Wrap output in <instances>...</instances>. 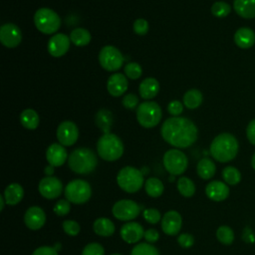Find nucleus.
I'll return each instance as SVG.
<instances>
[{
    "label": "nucleus",
    "mask_w": 255,
    "mask_h": 255,
    "mask_svg": "<svg viewBox=\"0 0 255 255\" xmlns=\"http://www.w3.org/2000/svg\"><path fill=\"white\" fill-rule=\"evenodd\" d=\"M162 138L170 145L186 148L193 144L198 135L196 126L188 119L171 117L164 121L160 128Z\"/></svg>",
    "instance_id": "1"
},
{
    "label": "nucleus",
    "mask_w": 255,
    "mask_h": 255,
    "mask_svg": "<svg viewBox=\"0 0 255 255\" xmlns=\"http://www.w3.org/2000/svg\"><path fill=\"white\" fill-rule=\"evenodd\" d=\"M239 148L236 137L229 132H222L214 137L210 144L212 157L219 162H228L235 158Z\"/></svg>",
    "instance_id": "2"
},
{
    "label": "nucleus",
    "mask_w": 255,
    "mask_h": 255,
    "mask_svg": "<svg viewBox=\"0 0 255 255\" xmlns=\"http://www.w3.org/2000/svg\"><path fill=\"white\" fill-rule=\"evenodd\" d=\"M98 164L95 152L88 147L74 149L68 157V165L72 171L78 174H88L92 172Z\"/></svg>",
    "instance_id": "3"
},
{
    "label": "nucleus",
    "mask_w": 255,
    "mask_h": 255,
    "mask_svg": "<svg viewBox=\"0 0 255 255\" xmlns=\"http://www.w3.org/2000/svg\"><path fill=\"white\" fill-rule=\"evenodd\" d=\"M97 151L101 158L107 161H115L124 153L122 139L114 133H104L97 142Z\"/></svg>",
    "instance_id": "4"
},
{
    "label": "nucleus",
    "mask_w": 255,
    "mask_h": 255,
    "mask_svg": "<svg viewBox=\"0 0 255 255\" xmlns=\"http://www.w3.org/2000/svg\"><path fill=\"white\" fill-rule=\"evenodd\" d=\"M117 182L124 191L134 193L143 185V173L133 166H125L118 172Z\"/></svg>",
    "instance_id": "5"
},
{
    "label": "nucleus",
    "mask_w": 255,
    "mask_h": 255,
    "mask_svg": "<svg viewBox=\"0 0 255 255\" xmlns=\"http://www.w3.org/2000/svg\"><path fill=\"white\" fill-rule=\"evenodd\" d=\"M34 23L36 28L43 34H54L61 27V18L52 9L40 8L35 12Z\"/></svg>",
    "instance_id": "6"
},
{
    "label": "nucleus",
    "mask_w": 255,
    "mask_h": 255,
    "mask_svg": "<svg viewBox=\"0 0 255 255\" xmlns=\"http://www.w3.org/2000/svg\"><path fill=\"white\" fill-rule=\"evenodd\" d=\"M136 120L138 124L145 128L157 126L161 120V109L159 105L152 101L139 104L136 108Z\"/></svg>",
    "instance_id": "7"
},
{
    "label": "nucleus",
    "mask_w": 255,
    "mask_h": 255,
    "mask_svg": "<svg viewBox=\"0 0 255 255\" xmlns=\"http://www.w3.org/2000/svg\"><path fill=\"white\" fill-rule=\"evenodd\" d=\"M64 194L67 200L74 204H83L87 202L92 195L90 183L84 179H74L67 183Z\"/></svg>",
    "instance_id": "8"
},
{
    "label": "nucleus",
    "mask_w": 255,
    "mask_h": 255,
    "mask_svg": "<svg viewBox=\"0 0 255 255\" xmlns=\"http://www.w3.org/2000/svg\"><path fill=\"white\" fill-rule=\"evenodd\" d=\"M163 166L171 175L182 174L188 165V159L185 153L177 148L168 149L163 155Z\"/></svg>",
    "instance_id": "9"
},
{
    "label": "nucleus",
    "mask_w": 255,
    "mask_h": 255,
    "mask_svg": "<svg viewBox=\"0 0 255 255\" xmlns=\"http://www.w3.org/2000/svg\"><path fill=\"white\" fill-rule=\"evenodd\" d=\"M124 56L121 51L111 45L105 46L99 53V62L105 70L109 72L118 71L124 64Z\"/></svg>",
    "instance_id": "10"
},
{
    "label": "nucleus",
    "mask_w": 255,
    "mask_h": 255,
    "mask_svg": "<svg viewBox=\"0 0 255 255\" xmlns=\"http://www.w3.org/2000/svg\"><path fill=\"white\" fill-rule=\"evenodd\" d=\"M140 207L135 201L130 199H121L117 201L113 208V215L121 221H128L136 218L140 213Z\"/></svg>",
    "instance_id": "11"
},
{
    "label": "nucleus",
    "mask_w": 255,
    "mask_h": 255,
    "mask_svg": "<svg viewBox=\"0 0 255 255\" xmlns=\"http://www.w3.org/2000/svg\"><path fill=\"white\" fill-rule=\"evenodd\" d=\"M38 190L44 198L52 200L59 197L62 194L63 183L58 177L45 176L40 180Z\"/></svg>",
    "instance_id": "12"
},
{
    "label": "nucleus",
    "mask_w": 255,
    "mask_h": 255,
    "mask_svg": "<svg viewBox=\"0 0 255 255\" xmlns=\"http://www.w3.org/2000/svg\"><path fill=\"white\" fill-rule=\"evenodd\" d=\"M57 138L64 146L73 145L79 137V128L77 125L71 121L62 122L57 128Z\"/></svg>",
    "instance_id": "13"
},
{
    "label": "nucleus",
    "mask_w": 255,
    "mask_h": 255,
    "mask_svg": "<svg viewBox=\"0 0 255 255\" xmlns=\"http://www.w3.org/2000/svg\"><path fill=\"white\" fill-rule=\"evenodd\" d=\"M0 41L7 48H15L22 41V32L20 28L13 24L7 23L0 28Z\"/></svg>",
    "instance_id": "14"
},
{
    "label": "nucleus",
    "mask_w": 255,
    "mask_h": 255,
    "mask_svg": "<svg viewBox=\"0 0 255 255\" xmlns=\"http://www.w3.org/2000/svg\"><path fill=\"white\" fill-rule=\"evenodd\" d=\"M70 37H68L66 34L58 33L49 39L47 49L51 56L56 58L62 57L68 52L70 48Z\"/></svg>",
    "instance_id": "15"
},
{
    "label": "nucleus",
    "mask_w": 255,
    "mask_h": 255,
    "mask_svg": "<svg viewBox=\"0 0 255 255\" xmlns=\"http://www.w3.org/2000/svg\"><path fill=\"white\" fill-rule=\"evenodd\" d=\"M46 222L45 211L37 205L30 206L24 214V223L31 230H39Z\"/></svg>",
    "instance_id": "16"
},
{
    "label": "nucleus",
    "mask_w": 255,
    "mask_h": 255,
    "mask_svg": "<svg viewBox=\"0 0 255 255\" xmlns=\"http://www.w3.org/2000/svg\"><path fill=\"white\" fill-rule=\"evenodd\" d=\"M182 226V217L175 210H169L164 213L161 218L162 231L170 236L176 235Z\"/></svg>",
    "instance_id": "17"
},
{
    "label": "nucleus",
    "mask_w": 255,
    "mask_h": 255,
    "mask_svg": "<svg viewBox=\"0 0 255 255\" xmlns=\"http://www.w3.org/2000/svg\"><path fill=\"white\" fill-rule=\"evenodd\" d=\"M120 234L125 242L133 244L138 242L143 237L144 230L143 227L137 222H128L121 227Z\"/></svg>",
    "instance_id": "18"
},
{
    "label": "nucleus",
    "mask_w": 255,
    "mask_h": 255,
    "mask_svg": "<svg viewBox=\"0 0 255 255\" xmlns=\"http://www.w3.org/2000/svg\"><path fill=\"white\" fill-rule=\"evenodd\" d=\"M68 157L67 150L61 143H52L46 150V159L48 163L55 167L63 165Z\"/></svg>",
    "instance_id": "19"
},
{
    "label": "nucleus",
    "mask_w": 255,
    "mask_h": 255,
    "mask_svg": "<svg viewBox=\"0 0 255 255\" xmlns=\"http://www.w3.org/2000/svg\"><path fill=\"white\" fill-rule=\"evenodd\" d=\"M205 193L213 201H223L229 195V187L222 181L213 180L206 185Z\"/></svg>",
    "instance_id": "20"
},
{
    "label": "nucleus",
    "mask_w": 255,
    "mask_h": 255,
    "mask_svg": "<svg viewBox=\"0 0 255 255\" xmlns=\"http://www.w3.org/2000/svg\"><path fill=\"white\" fill-rule=\"evenodd\" d=\"M128 79L121 73L112 75L107 83V89L110 95L113 97H120L128 90Z\"/></svg>",
    "instance_id": "21"
},
{
    "label": "nucleus",
    "mask_w": 255,
    "mask_h": 255,
    "mask_svg": "<svg viewBox=\"0 0 255 255\" xmlns=\"http://www.w3.org/2000/svg\"><path fill=\"white\" fill-rule=\"evenodd\" d=\"M234 42L241 49H249L255 44V33L248 27H241L234 34Z\"/></svg>",
    "instance_id": "22"
},
{
    "label": "nucleus",
    "mask_w": 255,
    "mask_h": 255,
    "mask_svg": "<svg viewBox=\"0 0 255 255\" xmlns=\"http://www.w3.org/2000/svg\"><path fill=\"white\" fill-rule=\"evenodd\" d=\"M139 95L144 100L153 99L159 92V83L154 78L144 79L138 87Z\"/></svg>",
    "instance_id": "23"
},
{
    "label": "nucleus",
    "mask_w": 255,
    "mask_h": 255,
    "mask_svg": "<svg viewBox=\"0 0 255 255\" xmlns=\"http://www.w3.org/2000/svg\"><path fill=\"white\" fill-rule=\"evenodd\" d=\"M3 196L6 204L16 205L22 200L24 196V189L19 183H10L6 186Z\"/></svg>",
    "instance_id": "24"
},
{
    "label": "nucleus",
    "mask_w": 255,
    "mask_h": 255,
    "mask_svg": "<svg viewBox=\"0 0 255 255\" xmlns=\"http://www.w3.org/2000/svg\"><path fill=\"white\" fill-rule=\"evenodd\" d=\"M233 8L244 19L255 18V0H234Z\"/></svg>",
    "instance_id": "25"
},
{
    "label": "nucleus",
    "mask_w": 255,
    "mask_h": 255,
    "mask_svg": "<svg viewBox=\"0 0 255 255\" xmlns=\"http://www.w3.org/2000/svg\"><path fill=\"white\" fill-rule=\"evenodd\" d=\"M93 229L96 234L103 237H109L114 234L116 227L114 222L109 218L100 217L94 221Z\"/></svg>",
    "instance_id": "26"
},
{
    "label": "nucleus",
    "mask_w": 255,
    "mask_h": 255,
    "mask_svg": "<svg viewBox=\"0 0 255 255\" xmlns=\"http://www.w3.org/2000/svg\"><path fill=\"white\" fill-rule=\"evenodd\" d=\"M196 171L200 178L210 179L215 174L216 166L211 159L204 157L198 161L196 166Z\"/></svg>",
    "instance_id": "27"
},
{
    "label": "nucleus",
    "mask_w": 255,
    "mask_h": 255,
    "mask_svg": "<svg viewBox=\"0 0 255 255\" xmlns=\"http://www.w3.org/2000/svg\"><path fill=\"white\" fill-rule=\"evenodd\" d=\"M20 123L27 129H35L39 126L40 118L36 111L26 109L20 115Z\"/></svg>",
    "instance_id": "28"
},
{
    "label": "nucleus",
    "mask_w": 255,
    "mask_h": 255,
    "mask_svg": "<svg viewBox=\"0 0 255 255\" xmlns=\"http://www.w3.org/2000/svg\"><path fill=\"white\" fill-rule=\"evenodd\" d=\"M96 125L98 128L104 132V133H109L110 129L113 125V115L110 111L106 109L100 110L95 118Z\"/></svg>",
    "instance_id": "29"
},
{
    "label": "nucleus",
    "mask_w": 255,
    "mask_h": 255,
    "mask_svg": "<svg viewBox=\"0 0 255 255\" xmlns=\"http://www.w3.org/2000/svg\"><path fill=\"white\" fill-rule=\"evenodd\" d=\"M91 38L90 32L85 28H75L70 34L71 42L78 47L87 46L90 43Z\"/></svg>",
    "instance_id": "30"
},
{
    "label": "nucleus",
    "mask_w": 255,
    "mask_h": 255,
    "mask_svg": "<svg viewBox=\"0 0 255 255\" xmlns=\"http://www.w3.org/2000/svg\"><path fill=\"white\" fill-rule=\"evenodd\" d=\"M202 94L200 91L196 89H191L185 92L183 95V105L190 110H194L198 108L202 103Z\"/></svg>",
    "instance_id": "31"
},
{
    "label": "nucleus",
    "mask_w": 255,
    "mask_h": 255,
    "mask_svg": "<svg viewBox=\"0 0 255 255\" xmlns=\"http://www.w3.org/2000/svg\"><path fill=\"white\" fill-rule=\"evenodd\" d=\"M144 190L150 197H158L164 190L163 183L157 177H149L144 182Z\"/></svg>",
    "instance_id": "32"
},
{
    "label": "nucleus",
    "mask_w": 255,
    "mask_h": 255,
    "mask_svg": "<svg viewBox=\"0 0 255 255\" xmlns=\"http://www.w3.org/2000/svg\"><path fill=\"white\" fill-rule=\"evenodd\" d=\"M176 186L179 193L184 197H191L195 193L194 182L186 176L179 177L177 180Z\"/></svg>",
    "instance_id": "33"
},
{
    "label": "nucleus",
    "mask_w": 255,
    "mask_h": 255,
    "mask_svg": "<svg viewBox=\"0 0 255 255\" xmlns=\"http://www.w3.org/2000/svg\"><path fill=\"white\" fill-rule=\"evenodd\" d=\"M222 177L227 184L236 185L241 180V173L234 166H226L222 170Z\"/></svg>",
    "instance_id": "34"
},
{
    "label": "nucleus",
    "mask_w": 255,
    "mask_h": 255,
    "mask_svg": "<svg viewBox=\"0 0 255 255\" xmlns=\"http://www.w3.org/2000/svg\"><path fill=\"white\" fill-rule=\"evenodd\" d=\"M216 238L220 243L230 245L234 241V232L229 226L222 225L216 230Z\"/></svg>",
    "instance_id": "35"
},
{
    "label": "nucleus",
    "mask_w": 255,
    "mask_h": 255,
    "mask_svg": "<svg viewBox=\"0 0 255 255\" xmlns=\"http://www.w3.org/2000/svg\"><path fill=\"white\" fill-rule=\"evenodd\" d=\"M130 255H159L158 250L147 242L138 243L135 245L130 252Z\"/></svg>",
    "instance_id": "36"
},
{
    "label": "nucleus",
    "mask_w": 255,
    "mask_h": 255,
    "mask_svg": "<svg viewBox=\"0 0 255 255\" xmlns=\"http://www.w3.org/2000/svg\"><path fill=\"white\" fill-rule=\"evenodd\" d=\"M230 12H231L230 5L224 1H217L213 3V5L211 6V13L218 18L226 17L227 15H229Z\"/></svg>",
    "instance_id": "37"
},
{
    "label": "nucleus",
    "mask_w": 255,
    "mask_h": 255,
    "mask_svg": "<svg viewBox=\"0 0 255 255\" xmlns=\"http://www.w3.org/2000/svg\"><path fill=\"white\" fill-rule=\"evenodd\" d=\"M125 74L128 79L136 80V79L140 78V76L142 74V69L139 64L131 62V63H128L126 65Z\"/></svg>",
    "instance_id": "38"
},
{
    "label": "nucleus",
    "mask_w": 255,
    "mask_h": 255,
    "mask_svg": "<svg viewBox=\"0 0 255 255\" xmlns=\"http://www.w3.org/2000/svg\"><path fill=\"white\" fill-rule=\"evenodd\" d=\"M82 255H105V249L100 243L92 242L84 247Z\"/></svg>",
    "instance_id": "39"
},
{
    "label": "nucleus",
    "mask_w": 255,
    "mask_h": 255,
    "mask_svg": "<svg viewBox=\"0 0 255 255\" xmlns=\"http://www.w3.org/2000/svg\"><path fill=\"white\" fill-rule=\"evenodd\" d=\"M142 216L144 220L150 224H156L159 222L161 218V214L159 210L156 208H146L142 212Z\"/></svg>",
    "instance_id": "40"
},
{
    "label": "nucleus",
    "mask_w": 255,
    "mask_h": 255,
    "mask_svg": "<svg viewBox=\"0 0 255 255\" xmlns=\"http://www.w3.org/2000/svg\"><path fill=\"white\" fill-rule=\"evenodd\" d=\"M71 202L67 199H60L56 202V204L54 205V212L58 215V216H65L67 215L70 210H71Z\"/></svg>",
    "instance_id": "41"
},
{
    "label": "nucleus",
    "mask_w": 255,
    "mask_h": 255,
    "mask_svg": "<svg viewBox=\"0 0 255 255\" xmlns=\"http://www.w3.org/2000/svg\"><path fill=\"white\" fill-rule=\"evenodd\" d=\"M62 227H63L65 233L70 236L78 235L81 230L80 224L75 220H65L62 224Z\"/></svg>",
    "instance_id": "42"
},
{
    "label": "nucleus",
    "mask_w": 255,
    "mask_h": 255,
    "mask_svg": "<svg viewBox=\"0 0 255 255\" xmlns=\"http://www.w3.org/2000/svg\"><path fill=\"white\" fill-rule=\"evenodd\" d=\"M133 32L139 36H143L148 31V22L145 19L138 18L133 22Z\"/></svg>",
    "instance_id": "43"
},
{
    "label": "nucleus",
    "mask_w": 255,
    "mask_h": 255,
    "mask_svg": "<svg viewBox=\"0 0 255 255\" xmlns=\"http://www.w3.org/2000/svg\"><path fill=\"white\" fill-rule=\"evenodd\" d=\"M167 112L173 117L180 116L183 112V104L177 100H173L167 105Z\"/></svg>",
    "instance_id": "44"
},
{
    "label": "nucleus",
    "mask_w": 255,
    "mask_h": 255,
    "mask_svg": "<svg viewBox=\"0 0 255 255\" xmlns=\"http://www.w3.org/2000/svg\"><path fill=\"white\" fill-rule=\"evenodd\" d=\"M122 104L126 109L132 110V109L136 108V106L138 104V99L134 94H128L122 100Z\"/></svg>",
    "instance_id": "45"
},
{
    "label": "nucleus",
    "mask_w": 255,
    "mask_h": 255,
    "mask_svg": "<svg viewBox=\"0 0 255 255\" xmlns=\"http://www.w3.org/2000/svg\"><path fill=\"white\" fill-rule=\"evenodd\" d=\"M177 242L182 248H190L194 243V237L189 233H182L178 236Z\"/></svg>",
    "instance_id": "46"
},
{
    "label": "nucleus",
    "mask_w": 255,
    "mask_h": 255,
    "mask_svg": "<svg viewBox=\"0 0 255 255\" xmlns=\"http://www.w3.org/2000/svg\"><path fill=\"white\" fill-rule=\"evenodd\" d=\"M32 255H58V252L52 246H40L34 250Z\"/></svg>",
    "instance_id": "47"
},
{
    "label": "nucleus",
    "mask_w": 255,
    "mask_h": 255,
    "mask_svg": "<svg viewBox=\"0 0 255 255\" xmlns=\"http://www.w3.org/2000/svg\"><path fill=\"white\" fill-rule=\"evenodd\" d=\"M143 237L147 243H154L159 239V233L156 229L150 228V229H147L144 231Z\"/></svg>",
    "instance_id": "48"
},
{
    "label": "nucleus",
    "mask_w": 255,
    "mask_h": 255,
    "mask_svg": "<svg viewBox=\"0 0 255 255\" xmlns=\"http://www.w3.org/2000/svg\"><path fill=\"white\" fill-rule=\"evenodd\" d=\"M246 135L248 140L255 145V119L248 124L246 128Z\"/></svg>",
    "instance_id": "49"
},
{
    "label": "nucleus",
    "mask_w": 255,
    "mask_h": 255,
    "mask_svg": "<svg viewBox=\"0 0 255 255\" xmlns=\"http://www.w3.org/2000/svg\"><path fill=\"white\" fill-rule=\"evenodd\" d=\"M54 171H55V166H53V165H51V164L47 165V166L45 167V169H44V172H45V174H46L47 176H52V175L54 174Z\"/></svg>",
    "instance_id": "50"
},
{
    "label": "nucleus",
    "mask_w": 255,
    "mask_h": 255,
    "mask_svg": "<svg viewBox=\"0 0 255 255\" xmlns=\"http://www.w3.org/2000/svg\"><path fill=\"white\" fill-rule=\"evenodd\" d=\"M5 199H4V196L3 195H0V210L2 211L3 208H4V204H5Z\"/></svg>",
    "instance_id": "51"
},
{
    "label": "nucleus",
    "mask_w": 255,
    "mask_h": 255,
    "mask_svg": "<svg viewBox=\"0 0 255 255\" xmlns=\"http://www.w3.org/2000/svg\"><path fill=\"white\" fill-rule=\"evenodd\" d=\"M251 165H252L253 169L255 170V152L253 153V155H252V158H251Z\"/></svg>",
    "instance_id": "52"
},
{
    "label": "nucleus",
    "mask_w": 255,
    "mask_h": 255,
    "mask_svg": "<svg viewBox=\"0 0 255 255\" xmlns=\"http://www.w3.org/2000/svg\"><path fill=\"white\" fill-rule=\"evenodd\" d=\"M112 255H121V254H118V253H115V254H112Z\"/></svg>",
    "instance_id": "53"
}]
</instances>
